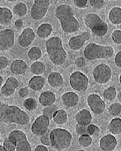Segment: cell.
Returning a JSON list of instances; mask_svg holds the SVG:
<instances>
[{"label":"cell","mask_w":121,"mask_h":151,"mask_svg":"<svg viewBox=\"0 0 121 151\" xmlns=\"http://www.w3.org/2000/svg\"><path fill=\"white\" fill-rule=\"evenodd\" d=\"M55 15L60 22L61 29L65 33L70 34L79 29V22L74 16L73 9L69 5L58 6L55 11Z\"/></svg>","instance_id":"cell-1"},{"label":"cell","mask_w":121,"mask_h":151,"mask_svg":"<svg viewBox=\"0 0 121 151\" xmlns=\"http://www.w3.org/2000/svg\"><path fill=\"white\" fill-rule=\"evenodd\" d=\"M0 122L23 126L29 122V116L17 106L0 104Z\"/></svg>","instance_id":"cell-2"},{"label":"cell","mask_w":121,"mask_h":151,"mask_svg":"<svg viewBox=\"0 0 121 151\" xmlns=\"http://www.w3.org/2000/svg\"><path fill=\"white\" fill-rule=\"evenodd\" d=\"M45 47L49 59L55 65L64 64L67 59V52L63 49L62 40L59 37H52L48 40Z\"/></svg>","instance_id":"cell-3"},{"label":"cell","mask_w":121,"mask_h":151,"mask_svg":"<svg viewBox=\"0 0 121 151\" xmlns=\"http://www.w3.org/2000/svg\"><path fill=\"white\" fill-rule=\"evenodd\" d=\"M114 54L112 47L109 45H99L95 43H90L85 48L84 57L89 60L97 59H108Z\"/></svg>","instance_id":"cell-4"},{"label":"cell","mask_w":121,"mask_h":151,"mask_svg":"<svg viewBox=\"0 0 121 151\" xmlns=\"http://www.w3.org/2000/svg\"><path fill=\"white\" fill-rule=\"evenodd\" d=\"M51 146L56 150H62L67 149L70 146L72 135L69 131L62 128H56L52 130L49 134Z\"/></svg>","instance_id":"cell-5"},{"label":"cell","mask_w":121,"mask_h":151,"mask_svg":"<svg viewBox=\"0 0 121 151\" xmlns=\"http://www.w3.org/2000/svg\"><path fill=\"white\" fill-rule=\"evenodd\" d=\"M85 26L98 37H104L108 32V25L96 14H88L84 18Z\"/></svg>","instance_id":"cell-6"},{"label":"cell","mask_w":121,"mask_h":151,"mask_svg":"<svg viewBox=\"0 0 121 151\" xmlns=\"http://www.w3.org/2000/svg\"><path fill=\"white\" fill-rule=\"evenodd\" d=\"M8 139L14 145L16 151H32L31 146L26 134L21 130H15L11 131L8 135Z\"/></svg>","instance_id":"cell-7"},{"label":"cell","mask_w":121,"mask_h":151,"mask_svg":"<svg viewBox=\"0 0 121 151\" xmlns=\"http://www.w3.org/2000/svg\"><path fill=\"white\" fill-rule=\"evenodd\" d=\"M50 3L48 0H35L30 12L33 19L36 21L41 20L48 11Z\"/></svg>","instance_id":"cell-8"},{"label":"cell","mask_w":121,"mask_h":151,"mask_svg":"<svg viewBox=\"0 0 121 151\" xmlns=\"http://www.w3.org/2000/svg\"><path fill=\"white\" fill-rule=\"evenodd\" d=\"M93 76L97 83L105 84L111 79L112 70L108 65L100 64L93 69Z\"/></svg>","instance_id":"cell-9"},{"label":"cell","mask_w":121,"mask_h":151,"mask_svg":"<svg viewBox=\"0 0 121 151\" xmlns=\"http://www.w3.org/2000/svg\"><path fill=\"white\" fill-rule=\"evenodd\" d=\"M88 83L87 76L81 72H75L70 77V84L76 91H85L88 88Z\"/></svg>","instance_id":"cell-10"},{"label":"cell","mask_w":121,"mask_h":151,"mask_svg":"<svg viewBox=\"0 0 121 151\" xmlns=\"http://www.w3.org/2000/svg\"><path fill=\"white\" fill-rule=\"evenodd\" d=\"M49 119L45 115H41L36 119L32 126V132L36 136H42L45 134L48 129Z\"/></svg>","instance_id":"cell-11"},{"label":"cell","mask_w":121,"mask_h":151,"mask_svg":"<svg viewBox=\"0 0 121 151\" xmlns=\"http://www.w3.org/2000/svg\"><path fill=\"white\" fill-rule=\"evenodd\" d=\"M14 45V32L11 29L0 31V51L11 49Z\"/></svg>","instance_id":"cell-12"},{"label":"cell","mask_w":121,"mask_h":151,"mask_svg":"<svg viewBox=\"0 0 121 151\" xmlns=\"http://www.w3.org/2000/svg\"><path fill=\"white\" fill-rule=\"evenodd\" d=\"M87 103L95 115L102 114L105 108V103L97 94H91L87 98Z\"/></svg>","instance_id":"cell-13"},{"label":"cell","mask_w":121,"mask_h":151,"mask_svg":"<svg viewBox=\"0 0 121 151\" xmlns=\"http://www.w3.org/2000/svg\"><path fill=\"white\" fill-rule=\"evenodd\" d=\"M90 37H91V34L90 32H84L83 34L71 37L69 40L68 45L71 50H78L83 46V45L85 44V42L90 40Z\"/></svg>","instance_id":"cell-14"},{"label":"cell","mask_w":121,"mask_h":151,"mask_svg":"<svg viewBox=\"0 0 121 151\" xmlns=\"http://www.w3.org/2000/svg\"><path fill=\"white\" fill-rule=\"evenodd\" d=\"M34 38H35V33L33 30L31 28H26L18 37L19 45L22 48H27L32 44Z\"/></svg>","instance_id":"cell-15"},{"label":"cell","mask_w":121,"mask_h":151,"mask_svg":"<svg viewBox=\"0 0 121 151\" xmlns=\"http://www.w3.org/2000/svg\"><path fill=\"white\" fill-rule=\"evenodd\" d=\"M18 86H19V82H18V80L14 77L11 76L6 80L5 84L3 85L2 89H1V92L4 96H11L15 92L16 89Z\"/></svg>","instance_id":"cell-16"},{"label":"cell","mask_w":121,"mask_h":151,"mask_svg":"<svg viewBox=\"0 0 121 151\" xmlns=\"http://www.w3.org/2000/svg\"><path fill=\"white\" fill-rule=\"evenodd\" d=\"M117 146L116 138L112 134L104 136L100 141V147L104 151H112Z\"/></svg>","instance_id":"cell-17"},{"label":"cell","mask_w":121,"mask_h":151,"mask_svg":"<svg viewBox=\"0 0 121 151\" xmlns=\"http://www.w3.org/2000/svg\"><path fill=\"white\" fill-rule=\"evenodd\" d=\"M92 120V115L88 110H81L76 115V122L78 125L87 127Z\"/></svg>","instance_id":"cell-18"},{"label":"cell","mask_w":121,"mask_h":151,"mask_svg":"<svg viewBox=\"0 0 121 151\" xmlns=\"http://www.w3.org/2000/svg\"><path fill=\"white\" fill-rule=\"evenodd\" d=\"M11 73L14 75H22L27 71V65L22 60H14L11 65Z\"/></svg>","instance_id":"cell-19"},{"label":"cell","mask_w":121,"mask_h":151,"mask_svg":"<svg viewBox=\"0 0 121 151\" xmlns=\"http://www.w3.org/2000/svg\"><path fill=\"white\" fill-rule=\"evenodd\" d=\"M78 100H79L78 96L72 91L67 92L62 96L63 104L67 107H75L78 103Z\"/></svg>","instance_id":"cell-20"},{"label":"cell","mask_w":121,"mask_h":151,"mask_svg":"<svg viewBox=\"0 0 121 151\" xmlns=\"http://www.w3.org/2000/svg\"><path fill=\"white\" fill-rule=\"evenodd\" d=\"M56 101V95L53 92L50 91H44L41 94L39 97V102L40 104L45 107L52 106Z\"/></svg>","instance_id":"cell-21"},{"label":"cell","mask_w":121,"mask_h":151,"mask_svg":"<svg viewBox=\"0 0 121 151\" xmlns=\"http://www.w3.org/2000/svg\"><path fill=\"white\" fill-rule=\"evenodd\" d=\"M44 84H45V79L41 76H35L33 78L30 79L28 82V87L32 90L36 91H41L44 88Z\"/></svg>","instance_id":"cell-22"},{"label":"cell","mask_w":121,"mask_h":151,"mask_svg":"<svg viewBox=\"0 0 121 151\" xmlns=\"http://www.w3.org/2000/svg\"><path fill=\"white\" fill-rule=\"evenodd\" d=\"M48 81L50 86H52V88H59V87L62 86L63 83V79L62 76L56 72L50 73Z\"/></svg>","instance_id":"cell-23"},{"label":"cell","mask_w":121,"mask_h":151,"mask_svg":"<svg viewBox=\"0 0 121 151\" xmlns=\"http://www.w3.org/2000/svg\"><path fill=\"white\" fill-rule=\"evenodd\" d=\"M13 13L6 7H0V24L8 25L12 20Z\"/></svg>","instance_id":"cell-24"},{"label":"cell","mask_w":121,"mask_h":151,"mask_svg":"<svg viewBox=\"0 0 121 151\" xmlns=\"http://www.w3.org/2000/svg\"><path fill=\"white\" fill-rule=\"evenodd\" d=\"M52 119L56 124L61 125V124H64L67 122L68 117H67V112L65 111L64 110L60 109L55 111Z\"/></svg>","instance_id":"cell-25"},{"label":"cell","mask_w":121,"mask_h":151,"mask_svg":"<svg viewBox=\"0 0 121 151\" xmlns=\"http://www.w3.org/2000/svg\"><path fill=\"white\" fill-rule=\"evenodd\" d=\"M53 28L52 25L48 23H44L39 26L37 29V34L39 37L41 38H46L48 37L52 34Z\"/></svg>","instance_id":"cell-26"},{"label":"cell","mask_w":121,"mask_h":151,"mask_svg":"<svg viewBox=\"0 0 121 151\" xmlns=\"http://www.w3.org/2000/svg\"><path fill=\"white\" fill-rule=\"evenodd\" d=\"M108 18L111 22L113 24H119L121 23V9L120 7H114L109 12Z\"/></svg>","instance_id":"cell-27"},{"label":"cell","mask_w":121,"mask_h":151,"mask_svg":"<svg viewBox=\"0 0 121 151\" xmlns=\"http://www.w3.org/2000/svg\"><path fill=\"white\" fill-rule=\"evenodd\" d=\"M110 132L113 134H120L121 133V119L120 118H115L112 120L108 126Z\"/></svg>","instance_id":"cell-28"},{"label":"cell","mask_w":121,"mask_h":151,"mask_svg":"<svg viewBox=\"0 0 121 151\" xmlns=\"http://www.w3.org/2000/svg\"><path fill=\"white\" fill-rule=\"evenodd\" d=\"M13 12L14 14L19 16V17H23L27 13V7L26 5L23 3H17L13 8Z\"/></svg>","instance_id":"cell-29"},{"label":"cell","mask_w":121,"mask_h":151,"mask_svg":"<svg viewBox=\"0 0 121 151\" xmlns=\"http://www.w3.org/2000/svg\"><path fill=\"white\" fill-rule=\"evenodd\" d=\"M28 58L31 60H37L42 57V52L38 47H33L28 52Z\"/></svg>","instance_id":"cell-30"},{"label":"cell","mask_w":121,"mask_h":151,"mask_svg":"<svg viewBox=\"0 0 121 151\" xmlns=\"http://www.w3.org/2000/svg\"><path fill=\"white\" fill-rule=\"evenodd\" d=\"M30 70L33 74L40 75L45 71V65L42 62H34L30 67Z\"/></svg>","instance_id":"cell-31"},{"label":"cell","mask_w":121,"mask_h":151,"mask_svg":"<svg viewBox=\"0 0 121 151\" xmlns=\"http://www.w3.org/2000/svg\"><path fill=\"white\" fill-rule=\"evenodd\" d=\"M116 96V90L113 87H109L104 91V98L107 100L112 101Z\"/></svg>","instance_id":"cell-32"},{"label":"cell","mask_w":121,"mask_h":151,"mask_svg":"<svg viewBox=\"0 0 121 151\" xmlns=\"http://www.w3.org/2000/svg\"><path fill=\"white\" fill-rule=\"evenodd\" d=\"M23 105L24 107L28 111H33L37 107V103H36V99H33V98H28L24 101Z\"/></svg>","instance_id":"cell-33"},{"label":"cell","mask_w":121,"mask_h":151,"mask_svg":"<svg viewBox=\"0 0 121 151\" xmlns=\"http://www.w3.org/2000/svg\"><path fill=\"white\" fill-rule=\"evenodd\" d=\"M108 111L113 116L120 115L121 112V105L120 103H114L108 108Z\"/></svg>","instance_id":"cell-34"},{"label":"cell","mask_w":121,"mask_h":151,"mask_svg":"<svg viewBox=\"0 0 121 151\" xmlns=\"http://www.w3.org/2000/svg\"><path fill=\"white\" fill-rule=\"evenodd\" d=\"M78 142L83 147H87L92 143V138H90V135H88V134L81 135V137L78 139Z\"/></svg>","instance_id":"cell-35"},{"label":"cell","mask_w":121,"mask_h":151,"mask_svg":"<svg viewBox=\"0 0 121 151\" xmlns=\"http://www.w3.org/2000/svg\"><path fill=\"white\" fill-rule=\"evenodd\" d=\"M86 130H87V134H89V135H96V134H98L100 132V129L98 128V126L94 125V124L87 126Z\"/></svg>","instance_id":"cell-36"},{"label":"cell","mask_w":121,"mask_h":151,"mask_svg":"<svg viewBox=\"0 0 121 151\" xmlns=\"http://www.w3.org/2000/svg\"><path fill=\"white\" fill-rule=\"evenodd\" d=\"M90 3L91 6L95 9H101L105 5L104 0H90Z\"/></svg>","instance_id":"cell-37"},{"label":"cell","mask_w":121,"mask_h":151,"mask_svg":"<svg viewBox=\"0 0 121 151\" xmlns=\"http://www.w3.org/2000/svg\"><path fill=\"white\" fill-rule=\"evenodd\" d=\"M3 147L5 148L6 151H14L15 150L14 145L8 138H6L4 142H3Z\"/></svg>","instance_id":"cell-38"},{"label":"cell","mask_w":121,"mask_h":151,"mask_svg":"<svg viewBox=\"0 0 121 151\" xmlns=\"http://www.w3.org/2000/svg\"><path fill=\"white\" fill-rule=\"evenodd\" d=\"M112 40L116 44H120L121 43V31L120 29L115 30L112 33Z\"/></svg>","instance_id":"cell-39"},{"label":"cell","mask_w":121,"mask_h":151,"mask_svg":"<svg viewBox=\"0 0 121 151\" xmlns=\"http://www.w3.org/2000/svg\"><path fill=\"white\" fill-rule=\"evenodd\" d=\"M55 111H56V107H47L44 110V115L50 119V118H52L53 116V114L55 113Z\"/></svg>","instance_id":"cell-40"},{"label":"cell","mask_w":121,"mask_h":151,"mask_svg":"<svg viewBox=\"0 0 121 151\" xmlns=\"http://www.w3.org/2000/svg\"><path fill=\"white\" fill-rule=\"evenodd\" d=\"M87 0H74L75 5L78 8H85L87 6Z\"/></svg>","instance_id":"cell-41"},{"label":"cell","mask_w":121,"mask_h":151,"mask_svg":"<svg viewBox=\"0 0 121 151\" xmlns=\"http://www.w3.org/2000/svg\"><path fill=\"white\" fill-rule=\"evenodd\" d=\"M9 65V59L5 57H0V69L6 68Z\"/></svg>","instance_id":"cell-42"},{"label":"cell","mask_w":121,"mask_h":151,"mask_svg":"<svg viewBox=\"0 0 121 151\" xmlns=\"http://www.w3.org/2000/svg\"><path fill=\"white\" fill-rule=\"evenodd\" d=\"M76 132L79 135H84V134H87V130H86V127L85 126H77L76 127Z\"/></svg>","instance_id":"cell-43"},{"label":"cell","mask_w":121,"mask_h":151,"mask_svg":"<svg viewBox=\"0 0 121 151\" xmlns=\"http://www.w3.org/2000/svg\"><path fill=\"white\" fill-rule=\"evenodd\" d=\"M41 142L42 143L45 145V146H51V143H50V138H49V135L47 134V133L44 135L41 136Z\"/></svg>","instance_id":"cell-44"},{"label":"cell","mask_w":121,"mask_h":151,"mask_svg":"<svg viewBox=\"0 0 121 151\" xmlns=\"http://www.w3.org/2000/svg\"><path fill=\"white\" fill-rule=\"evenodd\" d=\"M75 65L78 68H83L85 65V60L83 58H78L75 60Z\"/></svg>","instance_id":"cell-45"},{"label":"cell","mask_w":121,"mask_h":151,"mask_svg":"<svg viewBox=\"0 0 121 151\" xmlns=\"http://www.w3.org/2000/svg\"><path fill=\"white\" fill-rule=\"evenodd\" d=\"M18 93H19V96L21 98H26L28 95V90L27 88H22L21 89H20Z\"/></svg>","instance_id":"cell-46"},{"label":"cell","mask_w":121,"mask_h":151,"mask_svg":"<svg viewBox=\"0 0 121 151\" xmlns=\"http://www.w3.org/2000/svg\"><path fill=\"white\" fill-rule=\"evenodd\" d=\"M115 63H116V66L118 68H121V52H120L116 54V58H115Z\"/></svg>","instance_id":"cell-47"},{"label":"cell","mask_w":121,"mask_h":151,"mask_svg":"<svg viewBox=\"0 0 121 151\" xmlns=\"http://www.w3.org/2000/svg\"><path fill=\"white\" fill-rule=\"evenodd\" d=\"M23 26V22L21 19H18L15 22V27L18 29H21V27Z\"/></svg>","instance_id":"cell-48"},{"label":"cell","mask_w":121,"mask_h":151,"mask_svg":"<svg viewBox=\"0 0 121 151\" xmlns=\"http://www.w3.org/2000/svg\"><path fill=\"white\" fill-rule=\"evenodd\" d=\"M34 151H48V148L44 146H37L34 150Z\"/></svg>","instance_id":"cell-49"},{"label":"cell","mask_w":121,"mask_h":151,"mask_svg":"<svg viewBox=\"0 0 121 151\" xmlns=\"http://www.w3.org/2000/svg\"><path fill=\"white\" fill-rule=\"evenodd\" d=\"M0 151H6L5 150V148L3 147V146H0Z\"/></svg>","instance_id":"cell-50"},{"label":"cell","mask_w":121,"mask_h":151,"mask_svg":"<svg viewBox=\"0 0 121 151\" xmlns=\"http://www.w3.org/2000/svg\"><path fill=\"white\" fill-rule=\"evenodd\" d=\"M2 83H3V77L0 76V86L2 85Z\"/></svg>","instance_id":"cell-51"},{"label":"cell","mask_w":121,"mask_h":151,"mask_svg":"<svg viewBox=\"0 0 121 151\" xmlns=\"http://www.w3.org/2000/svg\"><path fill=\"white\" fill-rule=\"evenodd\" d=\"M78 151H84V150H78Z\"/></svg>","instance_id":"cell-52"}]
</instances>
